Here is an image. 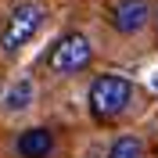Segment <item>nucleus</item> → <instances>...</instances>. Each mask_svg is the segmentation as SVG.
Listing matches in <instances>:
<instances>
[{
  "mask_svg": "<svg viewBox=\"0 0 158 158\" xmlns=\"http://www.w3.org/2000/svg\"><path fill=\"white\" fill-rule=\"evenodd\" d=\"M129 101H133V83L126 76H97L90 83V94H86L90 115L101 118V122L118 118L129 108Z\"/></svg>",
  "mask_w": 158,
  "mask_h": 158,
  "instance_id": "f257e3e1",
  "label": "nucleus"
},
{
  "mask_svg": "<svg viewBox=\"0 0 158 158\" xmlns=\"http://www.w3.org/2000/svg\"><path fill=\"white\" fill-rule=\"evenodd\" d=\"M90 61H94V43L83 32H65L47 54L50 72H58V76H76V72L86 69Z\"/></svg>",
  "mask_w": 158,
  "mask_h": 158,
  "instance_id": "f03ea898",
  "label": "nucleus"
},
{
  "mask_svg": "<svg viewBox=\"0 0 158 158\" xmlns=\"http://www.w3.org/2000/svg\"><path fill=\"white\" fill-rule=\"evenodd\" d=\"M40 25H43V7H40V4H18V7L7 15V22H4L0 50H4V54H18V50L40 32Z\"/></svg>",
  "mask_w": 158,
  "mask_h": 158,
  "instance_id": "7ed1b4c3",
  "label": "nucleus"
},
{
  "mask_svg": "<svg viewBox=\"0 0 158 158\" xmlns=\"http://www.w3.org/2000/svg\"><path fill=\"white\" fill-rule=\"evenodd\" d=\"M148 18H151L148 0H115V4L108 7V22H111V29L122 32V36L140 32L144 25H148Z\"/></svg>",
  "mask_w": 158,
  "mask_h": 158,
  "instance_id": "20e7f679",
  "label": "nucleus"
},
{
  "mask_svg": "<svg viewBox=\"0 0 158 158\" xmlns=\"http://www.w3.org/2000/svg\"><path fill=\"white\" fill-rule=\"evenodd\" d=\"M15 151H18V158H47L54 151V133L47 126H32L15 140Z\"/></svg>",
  "mask_w": 158,
  "mask_h": 158,
  "instance_id": "39448f33",
  "label": "nucleus"
},
{
  "mask_svg": "<svg viewBox=\"0 0 158 158\" xmlns=\"http://www.w3.org/2000/svg\"><path fill=\"white\" fill-rule=\"evenodd\" d=\"M32 94H36L32 79H22V83H15V86L7 90V97H4V108H7V111H22V108H29Z\"/></svg>",
  "mask_w": 158,
  "mask_h": 158,
  "instance_id": "423d86ee",
  "label": "nucleus"
},
{
  "mask_svg": "<svg viewBox=\"0 0 158 158\" xmlns=\"http://www.w3.org/2000/svg\"><path fill=\"white\" fill-rule=\"evenodd\" d=\"M108 158H144V144H140V137H118L115 144L108 148Z\"/></svg>",
  "mask_w": 158,
  "mask_h": 158,
  "instance_id": "0eeeda50",
  "label": "nucleus"
}]
</instances>
